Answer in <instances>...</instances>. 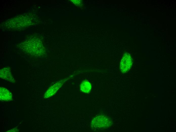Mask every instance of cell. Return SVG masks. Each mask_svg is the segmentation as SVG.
<instances>
[{
    "instance_id": "7",
    "label": "cell",
    "mask_w": 176,
    "mask_h": 132,
    "mask_svg": "<svg viewBox=\"0 0 176 132\" xmlns=\"http://www.w3.org/2000/svg\"><path fill=\"white\" fill-rule=\"evenodd\" d=\"M91 83L88 81L85 80L81 83L80 85L81 90L85 93H89L91 89Z\"/></svg>"
},
{
    "instance_id": "3",
    "label": "cell",
    "mask_w": 176,
    "mask_h": 132,
    "mask_svg": "<svg viewBox=\"0 0 176 132\" xmlns=\"http://www.w3.org/2000/svg\"><path fill=\"white\" fill-rule=\"evenodd\" d=\"M132 60L130 55L125 53L121 59L120 63V68L122 73L127 72L131 68L132 64Z\"/></svg>"
},
{
    "instance_id": "5",
    "label": "cell",
    "mask_w": 176,
    "mask_h": 132,
    "mask_svg": "<svg viewBox=\"0 0 176 132\" xmlns=\"http://www.w3.org/2000/svg\"><path fill=\"white\" fill-rule=\"evenodd\" d=\"M0 77L2 79L11 82L14 81L11 72V69L9 67L5 68L0 70Z\"/></svg>"
},
{
    "instance_id": "4",
    "label": "cell",
    "mask_w": 176,
    "mask_h": 132,
    "mask_svg": "<svg viewBox=\"0 0 176 132\" xmlns=\"http://www.w3.org/2000/svg\"><path fill=\"white\" fill-rule=\"evenodd\" d=\"M66 80V79H62L50 87L45 94L44 98H48L54 94Z\"/></svg>"
},
{
    "instance_id": "6",
    "label": "cell",
    "mask_w": 176,
    "mask_h": 132,
    "mask_svg": "<svg viewBox=\"0 0 176 132\" xmlns=\"http://www.w3.org/2000/svg\"><path fill=\"white\" fill-rule=\"evenodd\" d=\"M0 99L2 101H10L12 99V95L11 92L6 89L3 87H0Z\"/></svg>"
},
{
    "instance_id": "1",
    "label": "cell",
    "mask_w": 176,
    "mask_h": 132,
    "mask_svg": "<svg viewBox=\"0 0 176 132\" xmlns=\"http://www.w3.org/2000/svg\"><path fill=\"white\" fill-rule=\"evenodd\" d=\"M22 46L24 50L35 56L40 55L42 50L41 44L39 41L36 39L26 41L23 43Z\"/></svg>"
},
{
    "instance_id": "2",
    "label": "cell",
    "mask_w": 176,
    "mask_h": 132,
    "mask_svg": "<svg viewBox=\"0 0 176 132\" xmlns=\"http://www.w3.org/2000/svg\"><path fill=\"white\" fill-rule=\"evenodd\" d=\"M91 126L94 129L107 127L111 125L109 120L103 116H99L94 118L91 123Z\"/></svg>"
}]
</instances>
